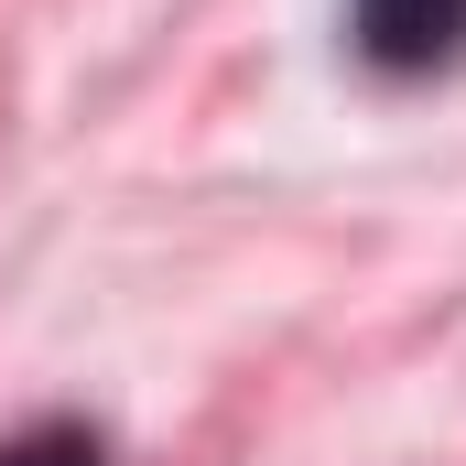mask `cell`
<instances>
[{"instance_id":"obj_1","label":"cell","mask_w":466,"mask_h":466,"mask_svg":"<svg viewBox=\"0 0 466 466\" xmlns=\"http://www.w3.org/2000/svg\"><path fill=\"white\" fill-rule=\"evenodd\" d=\"M348 33L380 76H434L466 55V0H348Z\"/></svg>"},{"instance_id":"obj_2","label":"cell","mask_w":466,"mask_h":466,"mask_svg":"<svg viewBox=\"0 0 466 466\" xmlns=\"http://www.w3.org/2000/svg\"><path fill=\"white\" fill-rule=\"evenodd\" d=\"M0 466H98V434L87 423H33V434H11Z\"/></svg>"}]
</instances>
